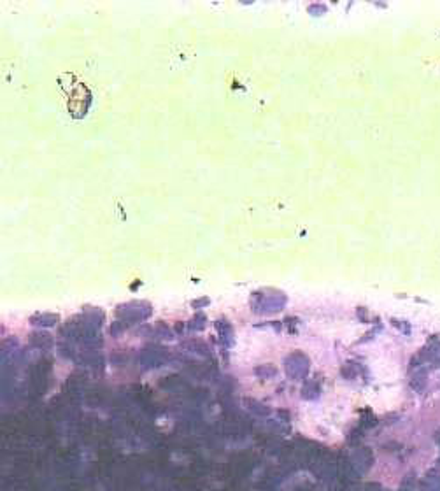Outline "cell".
<instances>
[{
    "label": "cell",
    "instance_id": "1",
    "mask_svg": "<svg viewBox=\"0 0 440 491\" xmlns=\"http://www.w3.org/2000/svg\"><path fill=\"white\" fill-rule=\"evenodd\" d=\"M425 358L428 360V362L435 363L437 367H440V342H435L431 344L428 349H425Z\"/></svg>",
    "mask_w": 440,
    "mask_h": 491
},
{
    "label": "cell",
    "instance_id": "2",
    "mask_svg": "<svg viewBox=\"0 0 440 491\" xmlns=\"http://www.w3.org/2000/svg\"><path fill=\"white\" fill-rule=\"evenodd\" d=\"M410 386H412L416 391L425 390V388H426V372H425V370L414 372L412 379H410Z\"/></svg>",
    "mask_w": 440,
    "mask_h": 491
},
{
    "label": "cell",
    "instance_id": "3",
    "mask_svg": "<svg viewBox=\"0 0 440 491\" xmlns=\"http://www.w3.org/2000/svg\"><path fill=\"white\" fill-rule=\"evenodd\" d=\"M437 442L440 444V432H437Z\"/></svg>",
    "mask_w": 440,
    "mask_h": 491
}]
</instances>
